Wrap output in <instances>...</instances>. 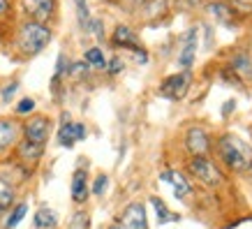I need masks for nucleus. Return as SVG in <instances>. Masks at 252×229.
Segmentation results:
<instances>
[{"label":"nucleus","mask_w":252,"mask_h":229,"mask_svg":"<svg viewBox=\"0 0 252 229\" xmlns=\"http://www.w3.org/2000/svg\"><path fill=\"white\" fill-rule=\"evenodd\" d=\"M23 132H26V139H28V141L44 146V141L49 139V132H51V123H49V118H44V116H35V118H31V121L26 123Z\"/></svg>","instance_id":"obj_7"},{"label":"nucleus","mask_w":252,"mask_h":229,"mask_svg":"<svg viewBox=\"0 0 252 229\" xmlns=\"http://www.w3.org/2000/svg\"><path fill=\"white\" fill-rule=\"evenodd\" d=\"M194 54H197V31H190L185 35V44H183V51L178 56V63L181 67H185V72L190 69V65L194 63Z\"/></svg>","instance_id":"obj_10"},{"label":"nucleus","mask_w":252,"mask_h":229,"mask_svg":"<svg viewBox=\"0 0 252 229\" xmlns=\"http://www.w3.org/2000/svg\"><path fill=\"white\" fill-rule=\"evenodd\" d=\"M208 12L215 14L218 19H229L231 16V9L227 7V5H222V2H211V5H208Z\"/></svg>","instance_id":"obj_22"},{"label":"nucleus","mask_w":252,"mask_h":229,"mask_svg":"<svg viewBox=\"0 0 252 229\" xmlns=\"http://www.w3.org/2000/svg\"><path fill=\"white\" fill-rule=\"evenodd\" d=\"M23 9L35 23H44L54 16L56 0H23Z\"/></svg>","instance_id":"obj_6"},{"label":"nucleus","mask_w":252,"mask_h":229,"mask_svg":"<svg viewBox=\"0 0 252 229\" xmlns=\"http://www.w3.org/2000/svg\"><path fill=\"white\" fill-rule=\"evenodd\" d=\"M107 185H109V178L104 174L102 176H97V178H95V185H93V192H95V195H104V190H107Z\"/></svg>","instance_id":"obj_24"},{"label":"nucleus","mask_w":252,"mask_h":229,"mask_svg":"<svg viewBox=\"0 0 252 229\" xmlns=\"http://www.w3.org/2000/svg\"><path fill=\"white\" fill-rule=\"evenodd\" d=\"M86 69H88V65H86V63H74V65L69 67V74H72V76H84Z\"/></svg>","instance_id":"obj_27"},{"label":"nucleus","mask_w":252,"mask_h":229,"mask_svg":"<svg viewBox=\"0 0 252 229\" xmlns=\"http://www.w3.org/2000/svg\"><path fill=\"white\" fill-rule=\"evenodd\" d=\"M72 199L77 204H84L86 199H88V181H86L84 169L74 171V178H72Z\"/></svg>","instance_id":"obj_12"},{"label":"nucleus","mask_w":252,"mask_h":229,"mask_svg":"<svg viewBox=\"0 0 252 229\" xmlns=\"http://www.w3.org/2000/svg\"><path fill=\"white\" fill-rule=\"evenodd\" d=\"M7 12V0H0V16Z\"/></svg>","instance_id":"obj_29"},{"label":"nucleus","mask_w":252,"mask_h":229,"mask_svg":"<svg viewBox=\"0 0 252 229\" xmlns=\"http://www.w3.org/2000/svg\"><path fill=\"white\" fill-rule=\"evenodd\" d=\"M188 169H190V174L194 176V178H199L204 185H220L222 183L220 169L215 167L211 160H206V158H194V160L188 164Z\"/></svg>","instance_id":"obj_3"},{"label":"nucleus","mask_w":252,"mask_h":229,"mask_svg":"<svg viewBox=\"0 0 252 229\" xmlns=\"http://www.w3.org/2000/svg\"><path fill=\"white\" fill-rule=\"evenodd\" d=\"M12 201H14V188L5 178H0V211H7Z\"/></svg>","instance_id":"obj_19"},{"label":"nucleus","mask_w":252,"mask_h":229,"mask_svg":"<svg viewBox=\"0 0 252 229\" xmlns=\"http://www.w3.org/2000/svg\"><path fill=\"white\" fill-rule=\"evenodd\" d=\"M16 88H19V84H16V81H12V84L5 86V88H2V93H0V95H2V102H9V99H12V95L16 93Z\"/></svg>","instance_id":"obj_26"},{"label":"nucleus","mask_w":252,"mask_h":229,"mask_svg":"<svg viewBox=\"0 0 252 229\" xmlns=\"http://www.w3.org/2000/svg\"><path fill=\"white\" fill-rule=\"evenodd\" d=\"M32 109H35V99L26 98L16 104V114H28V111H32Z\"/></svg>","instance_id":"obj_25"},{"label":"nucleus","mask_w":252,"mask_h":229,"mask_svg":"<svg viewBox=\"0 0 252 229\" xmlns=\"http://www.w3.org/2000/svg\"><path fill=\"white\" fill-rule=\"evenodd\" d=\"M86 137V128L84 123H63V128L58 130V141L65 148H72V146L81 141Z\"/></svg>","instance_id":"obj_9"},{"label":"nucleus","mask_w":252,"mask_h":229,"mask_svg":"<svg viewBox=\"0 0 252 229\" xmlns=\"http://www.w3.org/2000/svg\"><path fill=\"white\" fill-rule=\"evenodd\" d=\"M151 204H153L155 213H158V222H174V220H178V215L171 213V211L164 206V201H162L160 197H151Z\"/></svg>","instance_id":"obj_17"},{"label":"nucleus","mask_w":252,"mask_h":229,"mask_svg":"<svg viewBox=\"0 0 252 229\" xmlns=\"http://www.w3.org/2000/svg\"><path fill=\"white\" fill-rule=\"evenodd\" d=\"M16 125L12 121H0V151H5L9 144H14L16 141Z\"/></svg>","instance_id":"obj_14"},{"label":"nucleus","mask_w":252,"mask_h":229,"mask_svg":"<svg viewBox=\"0 0 252 229\" xmlns=\"http://www.w3.org/2000/svg\"><path fill=\"white\" fill-rule=\"evenodd\" d=\"M162 181L171 183L176 199H185L188 195H190V183H188V181H185L178 171H162Z\"/></svg>","instance_id":"obj_11"},{"label":"nucleus","mask_w":252,"mask_h":229,"mask_svg":"<svg viewBox=\"0 0 252 229\" xmlns=\"http://www.w3.org/2000/svg\"><path fill=\"white\" fill-rule=\"evenodd\" d=\"M42 148L44 146H39V144H32V141H21L19 144V158L21 160H26V162H35V160H39V155H42Z\"/></svg>","instance_id":"obj_15"},{"label":"nucleus","mask_w":252,"mask_h":229,"mask_svg":"<svg viewBox=\"0 0 252 229\" xmlns=\"http://www.w3.org/2000/svg\"><path fill=\"white\" fill-rule=\"evenodd\" d=\"M121 69H123V61H121V58H111V63H109V72H111V74H118Z\"/></svg>","instance_id":"obj_28"},{"label":"nucleus","mask_w":252,"mask_h":229,"mask_svg":"<svg viewBox=\"0 0 252 229\" xmlns=\"http://www.w3.org/2000/svg\"><path fill=\"white\" fill-rule=\"evenodd\" d=\"M69 229H88V215H86L84 211L74 213V218L69 222Z\"/></svg>","instance_id":"obj_23"},{"label":"nucleus","mask_w":252,"mask_h":229,"mask_svg":"<svg viewBox=\"0 0 252 229\" xmlns=\"http://www.w3.org/2000/svg\"><path fill=\"white\" fill-rule=\"evenodd\" d=\"M188 91H190V72H178V74L167 76L160 88V93L169 99H183Z\"/></svg>","instance_id":"obj_4"},{"label":"nucleus","mask_w":252,"mask_h":229,"mask_svg":"<svg viewBox=\"0 0 252 229\" xmlns=\"http://www.w3.org/2000/svg\"><path fill=\"white\" fill-rule=\"evenodd\" d=\"M114 44H118V46H132L134 51H139L141 54V49H139V44H137V37H134V33L127 28V26H118L114 31Z\"/></svg>","instance_id":"obj_13"},{"label":"nucleus","mask_w":252,"mask_h":229,"mask_svg":"<svg viewBox=\"0 0 252 229\" xmlns=\"http://www.w3.org/2000/svg\"><path fill=\"white\" fill-rule=\"evenodd\" d=\"M56 222H58V218L51 208H39L37 215H35V227L39 229H54Z\"/></svg>","instance_id":"obj_16"},{"label":"nucleus","mask_w":252,"mask_h":229,"mask_svg":"<svg viewBox=\"0 0 252 229\" xmlns=\"http://www.w3.org/2000/svg\"><path fill=\"white\" fill-rule=\"evenodd\" d=\"M185 146H188V151H190L194 158H204V153L211 148L208 134L201 130V128H190L188 134H185Z\"/></svg>","instance_id":"obj_8"},{"label":"nucleus","mask_w":252,"mask_h":229,"mask_svg":"<svg viewBox=\"0 0 252 229\" xmlns=\"http://www.w3.org/2000/svg\"><path fill=\"white\" fill-rule=\"evenodd\" d=\"M218 151H220V158L224 160V164L234 171H248L252 167V148L234 134L222 137L218 144Z\"/></svg>","instance_id":"obj_1"},{"label":"nucleus","mask_w":252,"mask_h":229,"mask_svg":"<svg viewBox=\"0 0 252 229\" xmlns=\"http://www.w3.org/2000/svg\"><path fill=\"white\" fill-rule=\"evenodd\" d=\"M86 65H88V67H95V69L107 67V61H104L102 49H88V51H86Z\"/></svg>","instance_id":"obj_20"},{"label":"nucleus","mask_w":252,"mask_h":229,"mask_svg":"<svg viewBox=\"0 0 252 229\" xmlns=\"http://www.w3.org/2000/svg\"><path fill=\"white\" fill-rule=\"evenodd\" d=\"M26 213H28V204H19V206L12 211V215L7 218V229H14L16 225L26 218Z\"/></svg>","instance_id":"obj_21"},{"label":"nucleus","mask_w":252,"mask_h":229,"mask_svg":"<svg viewBox=\"0 0 252 229\" xmlns=\"http://www.w3.org/2000/svg\"><path fill=\"white\" fill-rule=\"evenodd\" d=\"M231 69L241 74L243 79H252V63L248 56H236L234 61H231Z\"/></svg>","instance_id":"obj_18"},{"label":"nucleus","mask_w":252,"mask_h":229,"mask_svg":"<svg viewBox=\"0 0 252 229\" xmlns=\"http://www.w3.org/2000/svg\"><path fill=\"white\" fill-rule=\"evenodd\" d=\"M51 42V31L46 28L44 23H26L21 31H19V49L23 54L28 56H35L39 54L46 44Z\"/></svg>","instance_id":"obj_2"},{"label":"nucleus","mask_w":252,"mask_h":229,"mask_svg":"<svg viewBox=\"0 0 252 229\" xmlns=\"http://www.w3.org/2000/svg\"><path fill=\"white\" fill-rule=\"evenodd\" d=\"M118 229H148V220H146V208L144 204H130L123 211L121 220H118Z\"/></svg>","instance_id":"obj_5"}]
</instances>
